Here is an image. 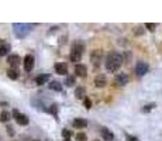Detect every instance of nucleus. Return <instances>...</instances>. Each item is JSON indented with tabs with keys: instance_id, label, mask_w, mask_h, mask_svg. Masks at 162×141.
I'll return each mask as SVG.
<instances>
[{
	"instance_id": "7c9ffc66",
	"label": "nucleus",
	"mask_w": 162,
	"mask_h": 141,
	"mask_svg": "<svg viewBox=\"0 0 162 141\" xmlns=\"http://www.w3.org/2000/svg\"><path fill=\"white\" fill-rule=\"evenodd\" d=\"M19 114H20V113H19V110H13V116H14V119H16V117H17Z\"/></svg>"
},
{
	"instance_id": "2f4dec72",
	"label": "nucleus",
	"mask_w": 162,
	"mask_h": 141,
	"mask_svg": "<svg viewBox=\"0 0 162 141\" xmlns=\"http://www.w3.org/2000/svg\"><path fill=\"white\" fill-rule=\"evenodd\" d=\"M63 141H70V140H63Z\"/></svg>"
},
{
	"instance_id": "9b49d317",
	"label": "nucleus",
	"mask_w": 162,
	"mask_h": 141,
	"mask_svg": "<svg viewBox=\"0 0 162 141\" xmlns=\"http://www.w3.org/2000/svg\"><path fill=\"white\" fill-rule=\"evenodd\" d=\"M7 62L10 63L11 67H13V69H14V68L20 63V56H19V55H16V54H11V55L7 56Z\"/></svg>"
},
{
	"instance_id": "f8f14e48",
	"label": "nucleus",
	"mask_w": 162,
	"mask_h": 141,
	"mask_svg": "<svg viewBox=\"0 0 162 141\" xmlns=\"http://www.w3.org/2000/svg\"><path fill=\"white\" fill-rule=\"evenodd\" d=\"M55 70L58 75H67L68 74V67L63 62H58L55 65Z\"/></svg>"
},
{
	"instance_id": "5701e85b",
	"label": "nucleus",
	"mask_w": 162,
	"mask_h": 141,
	"mask_svg": "<svg viewBox=\"0 0 162 141\" xmlns=\"http://www.w3.org/2000/svg\"><path fill=\"white\" fill-rule=\"evenodd\" d=\"M65 85L67 86H74L75 85V78L74 76H67V79H65Z\"/></svg>"
},
{
	"instance_id": "6e6552de",
	"label": "nucleus",
	"mask_w": 162,
	"mask_h": 141,
	"mask_svg": "<svg viewBox=\"0 0 162 141\" xmlns=\"http://www.w3.org/2000/svg\"><path fill=\"white\" fill-rule=\"evenodd\" d=\"M116 83L117 85H120V86H124V85H127L128 83V75L127 74H117L116 75Z\"/></svg>"
},
{
	"instance_id": "ddd939ff",
	"label": "nucleus",
	"mask_w": 162,
	"mask_h": 141,
	"mask_svg": "<svg viewBox=\"0 0 162 141\" xmlns=\"http://www.w3.org/2000/svg\"><path fill=\"white\" fill-rule=\"evenodd\" d=\"M16 121H17L19 126H28L30 120H28V117H27L26 114H21V113H20V114L16 117Z\"/></svg>"
},
{
	"instance_id": "7ed1b4c3",
	"label": "nucleus",
	"mask_w": 162,
	"mask_h": 141,
	"mask_svg": "<svg viewBox=\"0 0 162 141\" xmlns=\"http://www.w3.org/2000/svg\"><path fill=\"white\" fill-rule=\"evenodd\" d=\"M103 60V52L100 51V49H93L92 54H90V61L95 67H99L100 62Z\"/></svg>"
},
{
	"instance_id": "423d86ee",
	"label": "nucleus",
	"mask_w": 162,
	"mask_h": 141,
	"mask_svg": "<svg viewBox=\"0 0 162 141\" xmlns=\"http://www.w3.org/2000/svg\"><path fill=\"white\" fill-rule=\"evenodd\" d=\"M85 51V44L82 42V41H75L74 44H72V48H70V52H77V54H83Z\"/></svg>"
},
{
	"instance_id": "dca6fc26",
	"label": "nucleus",
	"mask_w": 162,
	"mask_h": 141,
	"mask_svg": "<svg viewBox=\"0 0 162 141\" xmlns=\"http://www.w3.org/2000/svg\"><path fill=\"white\" fill-rule=\"evenodd\" d=\"M48 79H49V75H40V76L35 78V83H37L38 86L45 85V83L48 82Z\"/></svg>"
},
{
	"instance_id": "cd10ccee",
	"label": "nucleus",
	"mask_w": 162,
	"mask_h": 141,
	"mask_svg": "<svg viewBox=\"0 0 162 141\" xmlns=\"http://www.w3.org/2000/svg\"><path fill=\"white\" fill-rule=\"evenodd\" d=\"M6 130H7V134L10 136V137H13V136H14V128H13L11 126H7V127H6Z\"/></svg>"
},
{
	"instance_id": "39448f33",
	"label": "nucleus",
	"mask_w": 162,
	"mask_h": 141,
	"mask_svg": "<svg viewBox=\"0 0 162 141\" xmlns=\"http://www.w3.org/2000/svg\"><path fill=\"white\" fill-rule=\"evenodd\" d=\"M33 68H34V56L31 54H27L24 56V69H26V72H31Z\"/></svg>"
},
{
	"instance_id": "f03ea898",
	"label": "nucleus",
	"mask_w": 162,
	"mask_h": 141,
	"mask_svg": "<svg viewBox=\"0 0 162 141\" xmlns=\"http://www.w3.org/2000/svg\"><path fill=\"white\" fill-rule=\"evenodd\" d=\"M31 27L33 26L27 24V23H14L13 24V33L17 38H26L31 31Z\"/></svg>"
},
{
	"instance_id": "393cba45",
	"label": "nucleus",
	"mask_w": 162,
	"mask_h": 141,
	"mask_svg": "<svg viewBox=\"0 0 162 141\" xmlns=\"http://www.w3.org/2000/svg\"><path fill=\"white\" fill-rule=\"evenodd\" d=\"M155 27H157V24H154V23H147V24H145V28H147L148 31H155Z\"/></svg>"
},
{
	"instance_id": "9d476101",
	"label": "nucleus",
	"mask_w": 162,
	"mask_h": 141,
	"mask_svg": "<svg viewBox=\"0 0 162 141\" xmlns=\"http://www.w3.org/2000/svg\"><path fill=\"white\" fill-rule=\"evenodd\" d=\"M88 74V68L85 67V65H82V63H76L75 65V75L76 76H85V75Z\"/></svg>"
},
{
	"instance_id": "20e7f679",
	"label": "nucleus",
	"mask_w": 162,
	"mask_h": 141,
	"mask_svg": "<svg viewBox=\"0 0 162 141\" xmlns=\"http://www.w3.org/2000/svg\"><path fill=\"white\" fill-rule=\"evenodd\" d=\"M148 69H149V67H148V63L144 62V61H138V62L135 63V74L138 75V76H144V75L148 72Z\"/></svg>"
},
{
	"instance_id": "c85d7f7f",
	"label": "nucleus",
	"mask_w": 162,
	"mask_h": 141,
	"mask_svg": "<svg viewBox=\"0 0 162 141\" xmlns=\"http://www.w3.org/2000/svg\"><path fill=\"white\" fill-rule=\"evenodd\" d=\"M62 137H63V140H69L70 133L68 130H62Z\"/></svg>"
},
{
	"instance_id": "a211bd4d",
	"label": "nucleus",
	"mask_w": 162,
	"mask_h": 141,
	"mask_svg": "<svg viewBox=\"0 0 162 141\" xmlns=\"http://www.w3.org/2000/svg\"><path fill=\"white\" fill-rule=\"evenodd\" d=\"M9 51H10V45L3 42L0 45V56H4V55H9Z\"/></svg>"
},
{
	"instance_id": "1a4fd4ad",
	"label": "nucleus",
	"mask_w": 162,
	"mask_h": 141,
	"mask_svg": "<svg viewBox=\"0 0 162 141\" xmlns=\"http://www.w3.org/2000/svg\"><path fill=\"white\" fill-rule=\"evenodd\" d=\"M100 134H102V137H103L104 141H113L114 140V134L111 133L107 127H103V128L100 130Z\"/></svg>"
},
{
	"instance_id": "0eeeda50",
	"label": "nucleus",
	"mask_w": 162,
	"mask_h": 141,
	"mask_svg": "<svg viewBox=\"0 0 162 141\" xmlns=\"http://www.w3.org/2000/svg\"><path fill=\"white\" fill-rule=\"evenodd\" d=\"M107 85V79L103 74H99L95 78V86L96 88H104Z\"/></svg>"
},
{
	"instance_id": "bb28decb",
	"label": "nucleus",
	"mask_w": 162,
	"mask_h": 141,
	"mask_svg": "<svg viewBox=\"0 0 162 141\" xmlns=\"http://www.w3.org/2000/svg\"><path fill=\"white\" fill-rule=\"evenodd\" d=\"M47 113L56 114V106H55V104H51V106H48V111H47Z\"/></svg>"
},
{
	"instance_id": "4be33fe9",
	"label": "nucleus",
	"mask_w": 162,
	"mask_h": 141,
	"mask_svg": "<svg viewBox=\"0 0 162 141\" xmlns=\"http://www.w3.org/2000/svg\"><path fill=\"white\" fill-rule=\"evenodd\" d=\"M154 107H155V103L145 104V106H144V107H142V110H141V111H142V113H149V111H151Z\"/></svg>"
},
{
	"instance_id": "2eb2a0df",
	"label": "nucleus",
	"mask_w": 162,
	"mask_h": 141,
	"mask_svg": "<svg viewBox=\"0 0 162 141\" xmlns=\"http://www.w3.org/2000/svg\"><path fill=\"white\" fill-rule=\"evenodd\" d=\"M72 124H74V127H76V128H85V127L88 126V121H86L85 119H75Z\"/></svg>"
},
{
	"instance_id": "412c9836",
	"label": "nucleus",
	"mask_w": 162,
	"mask_h": 141,
	"mask_svg": "<svg viewBox=\"0 0 162 141\" xmlns=\"http://www.w3.org/2000/svg\"><path fill=\"white\" fill-rule=\"evenodd\" d=\"M9 119H10V114H9V111L4 110V111H2V113H0V120H2V121L7 123Z\"/></svg>"
},
{
	"instance_id": "a878e982",
	"label": "nucleus",
	"mask_w": 162,
	"mask_h": 141,
	"mask_svg": "<svg viewBox=\"0 0 162 141\" xmlns=\"http://www.w3.org/2000/svg\"><path fill=\"white\" fill-rule=\"evenodd\" d=\"M83 106H85V107H86V109H88V110H89V109L92 107V100H90V99H89V97H86L85 100H83Z\"/></svg>"
},
{
	"instance_id": "72a5a7b5",
	"label": "nucleus",
	"mask_w": 162,
	"mask_h": 141,
	"mask_svg": "<svg viewBox=\"0 0 162 141\" xmlns=\"http://www.w3.org/2000/svg\"><path fill=\"white\" fill-rule=\"evenodd\" d=\"M34 141H38V140H34Z\"/></svg>"
},
{
	"instance_id": "6ab92c4d",
	"label": "nucleus",
	"mask_w": 162,
	"mask_h": 141,
	"mask_svg": "<svg viewBox=\"0 0 162 141\" xmlns=\"http://www.w3.org/2000/svg\"><path fill=\"white\" fill-rule=\"evenodd\" d=\"M69 60L72 61V62H81L82 55H81V54H77V52H70Z\"/></svg>"
},
{
	"instance_id": "4468645a",
	"label": "nucleus",
	"mask_w": 162,
	"mask_h": 141,
	"mask_svg": "<svg viewBox=\"0 0 162 141\" xmlns=\"http://www.w3.org/2000/svg\"><path fill=\"white\" fill-rule=\"evenodd\" d=\"M85 96H86V89L83 86H79V88L75 89V97H76V99H83V100H85L86 99Z\"/></svg>"
},
{
	"instance_id": "aec40b11",
	"label": "nucleus",
	"mask_w": 162,
	"mask_h": 141,
	"mask_svg": "<svg viewBox=\"0 0 162 141\" xmlns=\"http://www.w3.org/2000/svg\"><path fill=\"white\" fill-rule=\"evenodd\" d=\"M7 76L10 79H13V81H16V79L19 78V75H17V70L13 69V68H10V69L7 70Z\"/></svg>"
},
{
	"instance_id": "f3484780",
	"label": "nucleus",
	"mask_w": 162,
	"mask_h": 141,
	"mask_svg": "<svg viewBox=\"0 0 162 141\" xmlns=\"http://www.w3.org/2000/svg\"><path fill=\"white\" fill-rule=\"evenodd\" d=\"M49 89L55 90V92H61L62 90V85L58 81H52V82H49Z\"/></svg>"
},
{
	"instance_id": "b1692460",
	"label": "nucleus",
	"mask_w": 162,
	"mask_h": 141,
	"mask_svg": "<svg viewBox=\"0 0 162 141\" xmlns=\"http://www.w3.org/2000/svg\"><path fill=\"white\" fill-rule=\"evenodd\" d=\"M76 141H86L88 140V137H86V134H83V133H76Z\"/></svg>"
},
{
	"instance_id": "473e14b6",
	"label": "nucleus",
	"mask_w": 162,
	"mask_h": 141,
	"mask_svg": "<svg viewBox=\"0 0 162 141\" xmlns=\"http://www.w3.org/2000/svg\"><path fill=\"white\" fill-rule=\"evenodd\" d=\"M93 141H99V140H93Z\"/></svg>"
},
{
	"instance_id": "f257e3e1",
	"label": "nucleus",
	"mask_w": 162,
	"mask_h": 141,
	"mask_svg": "<svg viewBox=\"0 0 162 141\" xmlns=\"http://www.w3.org/2000/svg\"><path fill=\"white\" fill-rule=\"evenodd\" d=\"M123 63V55L118 52H110L106 58V69L109 72H117Z\"/></svg>"
},
{
	"instance_id": "c756f323",
	"label": "nucleus",
	"mask_w": 162,
	"mask_h": 141,
	"mask_svg": "<svg viewBox=\"0 0 162 141\" xmlns=\"http://www.w3.org/2000/svg\"><path fill=\"white\" fill-rule=\"evenodd\" d=\"M125 137H127V141H140L137 137H134V136H131V134H125Z\"/></svg>"
}]
</instances>
